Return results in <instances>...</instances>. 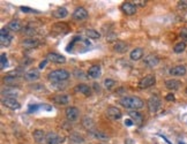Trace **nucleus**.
I'll list each match as a JSON object with an SVG mask.
<instances>
[{
    "instance_id": "nucleus-18",
    "label": "nucleus",
    "mask_w": 187,
    "mask_h": 144,
    "mask_svg": "<svg viewBox=\"0 0 187 144\" xmlns=\"http://www.w3.org/2000/svg\"><path fill=\"white\" fill-rule=\"evenodd\" d=\"M52 101L54 104L58 105H67L70 103V97L67 95H56L52 98Z\"/></svg>"
},
{
    "instance_id": "nucleus-31",
    "label": "nucleus",
    "mask_w": 187,
    "mask_h": 144,
    "mask_svg": "<svg viewBox=\"0 0 187 144\" xmlns=\"http://www.w3.org/2000/svg\"><path fill=\"white\" fill-rule=\"evenodd\" d=\"M114 85H116V81H113V80L106 79L104 81V87L106 88V89H109V90H111Z\"/></svg>"
},
{
    "instance_id": "nucleus-3",
    "label": "nucleus",
    "mask_w": 187,
    "mask_h": 144,
    "mask_svg": "<svg viewBox=\"0 0 187 144\" xmlns=\"http://www.w3.org/2000/svg\"><path fill=\"white\" fill-rule=\"evenodd\" d=\"M155 83H156V77H155V75L149 74V75H147V76H144L143 79L140 80L139 88L140 89H147V88L152 87Z\"/></svg>"
},
{
    "instance_id": "nucleus-25",
    "label": "nucleus",
    "mask_w": 187,
    "mask_h": 144,
    "mask_svg": "<svg viewBox=\"0 0 187 144\" xmlns=\"http://www.w3.org/2000/svg\"><path fill=\"white\" fill-rule=\"evenodd\" d=\"M114 51L118 53H124L127 51V44H125L124 42H117V43L114 44Z\"/></svg>"
},
{
    "instance_id": "nucleus-17",
    "label": "nucleus",
    "mask_w": 187,
    "mask_h": 144,
    "mask_svg": "<svg viewBox=\"0 0 187 144\" xmlns=\"http://www.w3.org/2000/svg\"><path fill=\"white\" fill-rule=\"evenodd\" d=\"M170 74L172 75V76H183V75L186 74V67L183 65L172 67L170 69Z\"/></svg>"
},
{
    "instance_id": "nucleus-42",
    "label": "nucleus",
    "mask_w": 187,
    "mask_h": 144,
    "mask_svg": "<svg viewBox=\"0 0 187 144\" xmlns=\"http://www.w3.org/2000/svg\"><path fill=\"white\" fill-rule=\"evenodd\" d=\"M134 2H136L138 5H140V6H144L146 5V2L147 1H143V0H141V1H134Z\"/></svg>"
},
{
    "instance_id": "nucleus-38",
    "label": "nucleus",
    "mask_w": 187,
    "mask_h": 144,
    "mask_svg": "<svg viewBox=\"0 0 187 144\" xmlns=\"http://www.w3.org/2000/svg\"><path fill=\"white\" fill-rule=\"evenodd\" d=\"M39 107H40V106H38V105H31L30 107H29V111H28V112H29V113L36 112V111H37V109H38Z\"/></svg>"
},
{
    "instance_id": "nucleus-37",
    "label": "nucleus",
    "mask_w": 187,
    "mask_h": 144,
    "mask_svg": "<svg viewBox=\"0 0 187 144\" xmlns=\"http://www.w3.org/2000/svg\"><path fill=\"white\" fill-rule=\"evenodd\" d=\"M23 32H24L26 35H34V34H35V30L31 29V28H29V27H27V28L23 29Z\"/></svg>"
},
{
    "instance_id": "nucleus-23",
    "label": "nucleus",
    "mask_w": 187,
    "mask_h": 144,
    "mask_svg": "<svg viewBox=\"0 0 187 144\" xmlns=\"http://www.w3.org/2000/svg\"><path fill=\"white\" fill-rule=\"evenodd\" d=\"M128 114H130V117H131L132 120H133V122H134L135 125H138V126H140V125L142 123V121H143L142 115H141L139 112H136V111H131Z\"/></svg>"
},
{
    "instance_id": "nucleus-19",
    "label": "nucleus",
    "mask_w": 187,
    "mask_h": 144,
    "mask_svg": "<svg viewBox=\"0 0 187 144\" xmlns=\"http://www.w3.org/2000/svg\"><path fill=\"white\" fill-rule=\"evenodd\" d=\"M165 87H166V89L174 91V90H178L179 88L181 87V82L178 81V80H174V79L168 80V81H165Z\"/></svg>"
},
{
    "instance_id": "nucleus-28",
    "label": "nucleus",
    "mask_w": 187,
    "mask_h": 144,
    "mask_svg": "<svg viewBox=\"0 0 187 144\" xmlns=\"http://www.w3.org/2000/svg\"><path fill=\"white\" fill-rule=\"evenodd\" d=\"M185 48H186V44H185V42H180V43L174 45L173 51L176 53H183L184 51H185Z\"/></svg>"
},
{
    "instance_id": "nucleus-22",
    "label": "nucleus",
    "mask_w": 187,
    "mask_h": 144,
    "mask_svg": "<svg viewBox=\"0 0 187 144\" xmlns=\"http://www.w3.org/2000/svg\"><path fill=\"white\" fill-rule=\"evenodd\" d=\"M34 138L37 143H42L44 141H46V135H45V131L42 129H36L34 131Z\"/></svg>"
},
{
    "instance_id": "nucleus-12",
    "label": "nucleus",
    "mask_w": 187,
    "mask_h": 144,
    "mask_svg": "<svg viewBox=\"0 0 187 144\" xmlns=\"http://www.w3.org/2000/svg\"><path fill=\"white\" fill-rule=\"evenodd\" d=\"M2 105L11 109H19L21 107L20 103L15 98H5V99H2Z\"/></svg>"
},
{
    "instance_id": "nucleus-14",
    "label": "nucleus",
    "mask_w": 187,
    "mask_h": 144,
    "mask_svg": "<svg viewBox=\"0 0 187 144\" xmlns=\"http://www.w3.org/2000/svg\"><path fill=\"white\" fill-rule=\"evenodd\" d=\"M39 40L36 38H27L21 43V45L24 48H36L39 45Z\"/></svg>"
},
{
    "instance_id": "nucleus-34",
    "label": "nucleus",
    "mask_w": 187,
    "mask_h": 144,
    "mask_svg": "<svg viewBox=\"0 0 187 144\" xmlns=\"http://www.w3.org/2000/svg\"><path fill=\"white\" fill-rule=\"evenodd\" d=\"M20 9L22 12H24V13H38V10H35L32 8H29V7H24V6H21Z\"/></svg>"
},
{
    "instance_id": "nucleus-21",
    "label": "nucleus",
    "mask_w": 187,
    "mask_h": 144,
    "mask_svg": "<svg viewBox=\"0 0 187 144\" xmlns=\"http://www.w3.org/2000/svg\"><path fill=\"white\" fill-rule=\"evenodd\" d=\"M100 75V65H94L91 66L89 70H88V76L91 79H97Z\"/></svg>"
},
{
    "instance_id": "nucleus-11",
    "label": "nucleus",
    "mask_w": 187,
    "mask_h": 144,
    "mask_svg": "<svg viewBox=\"0 0 187 144\" xmlns=\"http://www.w3.org/2000/svg\"><path fill=\"white\" fill-rule=\"evenodd\" d=\"M120 9L126 15H134L136 13V5L132 4V2H124L120 6Z\"/></svg>"
},
{
    "instance_id": "nucleus-41",
    "label": "nucleus",
    "mask_w": 187,
    "mask_h": 144,
    "mask_svg": "<svg viewBox=\"0 0 187 144\" xmlns=\"http://www.w3.org/2000/svg\"><path fill=\"white\" fill-rule=\"evenodd\" d=\"M125 144H134V142H133L132 138H126L125 140Z\"/></svg>"
},
{
    "instance_id": "nucleus-24",
    "label": "nucleus",
    "mask_w": 187,
    "mask_h": 144,
    "mask_svg": "<svg viewBox=\"0 0 187 144\" xmlns=\"http://www.w3.org/2000/svg\"><path fill=\"white\" fill-rule=\"evenodd\" d=\"M142 57H143V50H142V48L136 47L131 52V59L132 60H134V61L140 60Z\"/></svg>"
},
{
    "instance_id": "nucleus-8",
    "label": "nucleus",
    "mask_w": 187,
    "mask_h": 144,
    "mask_svg": "<svg viewBox=\"0 0 187 144\" xmlns=\"http://www.w3.org/2000/svg\"><path fill=\"white\" fill-rule=\"evenodd\" d=\"M73 19H74V20H78V21H82V20L88 19L87 9L84 8V7H78V8L74 10V13H73Z\"/></svg>"
},
{
    "instance_id": "nucleus-6",
    "label": "nucleus",
    "mask_w": 187,
    "mask_h": 144,
    "mask_svg": "<svg viewBox=\"0 0 187 144\" xmlns=\"http://www.w3.org/2000/svg\"><path fill=\"white\" fill-rule=\"evenodd\" d=\"M79 114H80V111L79 109L76 107H73V106H70V107H67L65 111V115H66V119L70 121V122H73V121H76L79 118Z\"/></svg>"
},
{
    "instance_id": "nucleus-2",
    "label": "nucleus",
    "mask_w": 187,
    "mask_h": 144,
    "mask_svg": "<svg viewBox=\"0 0 187 144\" xmlns=\"http://www.w3.org/2000/svg\"><path fill=\"white\" fill-rule=\"evenodd\" d=\"M70 74L65 69H57V70H53L49 74V80L53 83H57V82H64L66 80L70 79Z\"/></svg>"
},
{
    "instance_id": "nucleus-40",
    "label": "nucleus",
    "mask_w": 187,
    "mask_h": 144,
    "mask_svg": "<svg viewBox=\"0 0 187 144\" xmlns=\"http://www.w3.org/2000/svg\"><path fill=\"white\" fill-rule=\"evenodd\" d=\"M48 59H45V60H44V61H42L40 62V64H39V69H43L44 67H45V66H46V64H48Z\"/></svg>"
},
{
    "instance_id": "nucleus-43",
    "label": "nucleus",
    "mask_w": 187,
    "mask_h": 144,
    "mask_svg": "<svg viewBox=\"0 0 187 144\" xmlns=\"http://www.w3.org/2000/svg\"><path fill=\"white\" fill-rule=\"evenodd\" d=\"M125 123H126L127 126H132V125H133V121H132V120H126Z\"/></svg>"
},
{
    "instance_id": "nucleus-5",
    "label": "nucleus",
    "mask_w": 187,
    "mask_h": 144,
    "mask_svg": "<svg viewBox=\"0 0 187 144\" xmlns=\"http://www.w3.org/2000/svg\"><path fill=\"white\" fill-rule=\"evenodd\" d=\"M13 36L9 34L8 28H2L0 31V44L1 46H8L11 42H12Z\"/></svg>"
},
{
    "instance_id": "nucleus-35",
    "label": "nucleus",
    "mask_w": 187,
    "mask_h": 144,
    "mask_svg": "<svg viewBox=\"0 0 187 144\" xmlns=\"http://www.w3.org/2000/svg\"><path fill=\"white\" fill-rule=\"evenodd\" d=\"M178 8L184 10V9L187 8V0H180L178 1Z\"/></svg>"
},
{
    "instance_id": "nucleus-30",
    "label": "nucleus",
    "mask_w": 187,
    "mask_h": 144,
    "mask_svg": "<svg viewBox=\"0 0 187 144\" xmlns=\"http://www.w3.org/2000/svg\"><path fill=\"white\" fill-rule=\"evenodd\" d=\"M92 134H94V136H95L96 138H98V140L105 141L109 138V136L105 135L103 131H92Z\"/></svg>"
},
{
    "instance_id": "nucleus-13",
    "label": "nucleus",
    "mask_w": 187,
    "mask_h": 144,
    "mask_svg": "<svg viewBox=\"0 0 187 144\" xmlns=\"http://www.w3.org/2000/svg\"><path fill=\"white\" fill-rule=\"evenodd\" d=\"M144 64L148 67H150V68L156 67L159 64V58L157 57V56H155V54H149V56H147V57L144 58Z\"/></svg>"
},
{
    "instance_id": "nucleus-44",
    "label": "nucleus",
    "mask_w": 187,
    "mask_h": 144,
    "mask_svg": "<svg viewBox=\"0 0 187 144\" xmlns=\"http://www.w3.org/2000/svg\"><path fill=\"white\" fill-rule=\"evenodd\" d=\"M179 144H185V143H183V142H180V143H179Z\"/></svg>"
},
{
    "instance_id": "nucleus-33",
    "label": "nucleus",
    "mask_w": 187,
    "mask_h": 144,
    "mask_svg": "<svg viewBox=\"0 0 187 144\" xmlns=\"http://www.w3.org/2000/svg\"><path fill=\"white\" fill-rule=\"evenodd\" d=\"M0 66H1V69H4L5 67L7 66V57H6L5 53L1 54V64H0Z\"/></svg>"
},
{
    "instance_id": "nucleus-39",
    "label": "nucleus",
    "mask_w": 187,
    "mask_h": 144,
    "mask_svg": "<svg viewBox=\"0 0 187 144\" xmlns=\"http://www.w3.org/2000/svg\"><path fill=\"white\" fill-rule=\"evenodd\" d=\"M165 99H166V101H173L176 98H174V95H172V93H169V95L165 97Z\"/></svg>"
},
{
    "instance_id": "nucleus-36",
    "label": "nucleus",
    "mask_w": 187,
    "mask_h": 144,
    "mask_svg": "<svg viewBox=\"0 0 187 144\" xmlns=\"http://www.w3.org/2000/svg\"><path fill=\"white\" fill-rule=\"evenodd\" d=\"M180 37H181L185 42H187V28H183V29L180 30Z\"/></svg>"
},
{
    "instance_id": "nucleus-20",
    "label": "nucleus",
    "mask_w": 187,
    "mask_h": 144,
    "mask_svg": "<svg viewBox=\"0 0 187 144\" xmlns=\"http://www.w3.org/2000/svg\"><path fill=\"white\" fill-rule=\"evenodd\" d=\"M67 15H68V12H67V9L65 7H59V8H57L56 10L52 12V16L54 19H58V20L65 19Z\"/></svg>"
},
{
    "instance_id": "nucleus-16",
    "label": "nucleus",
    "mask_w": 187,
    "mask_h": 144,
    "mask_svg": "<svg viewBox=\"0 0 187 144\" xmlns=\"http://www.w3.org/2000/svg\"><path fill=\"white\" fill-rule=\"evenodd\" d=\"M39 76H40V75H39L38 69L31 68V69H29L26 74H24V79H26L27 81H36V80L39 79Z\"/></svg>"
},
{
    "instance_id": "nucleus-32",
    "label": "nucleus",
    "mask_w": 187,
    "mask_h": 144,
    "mask_svg": "<svg viewBox=\"0 0 187 144\" xmlns=\"http://www.w3.org/2000/svg\"><path fill=\"white\" fill-rule=\"evenodd\" d=\"M70 138L74 141V142H76V143H82L83 142V138L79 135V134H73V135L70 136Z\"/></svg>"
},
{
    "instance_id": "nucleus-4",
    "label": "nucleus",
    "mask_w": 187,
    "mask_h": 144,
    "mask_svg": "<svg viewBox=\"0 0 187 144\" xmlns=\"http://www.w3.org/2000/svg\"><path fill=\"white\" fill-rule=\"evenodd\" d=\"M161 104H162L161 99H159L157 96L150 97L148 99V101H147L149 112H150V113H155V112H157V111L159 109V107H161Z\"/></svg>"
},
{
    "instance_id": "nucleus-10",
    "label": "nucleus",
    "mask_w": 187,
    "mask_h": 144,
    "mask_svg": "<svg viewBox=\"0 0 187 144\" xmlns=\"http://www.w3.org/2000/svg\"><path fill=\"white\" fill-rule=\"evenodd\" d=\"M46 59L49 61L51 62H54V64H65L66 62V58L61 54H58V53H54V52H51L49 53L46 56Z\"/></svg>"
},
{
    "instance_id": "nucleus-9",
    "label": "nucleus",
    "mask_w": 187,
    "mask_h": 144,
    "mask_svg": "<svg viewBox=\"0 0 187 144\" xmlns=\"http://www.w3.org/2000/svg\"><path fill=\"white\" fill-rule=\"evenodd\" d=\"M62 140H64L62 137H60L58 134L53 133V131L46 134V143L48 144H61L64 142Z\"/></svg>"
},
{
    "instance_id": "nucleus-1",
    "label": "nucleus",
    "mask_w": 187,
    "mask_h": 144,
    "mask_svg": "<svg viewBox=\"0 0 187 144\" xmlns=\"http://www.w3.org/2000/svg\"><path fill=\"white\" fill-rule=\"evenodd\" d=\"M119 104L127 109H134V111H136V109H140L143 107L144 101L141 98H139V97L126 96L119 99Z\"/></svg>"
},
{
    "instance_id": "nucleus-7",
    "label": "nucleus",
    "mask_w": 187,
    "mask_h": 144,
    "mask_svg": "<svg viewBox=\"0 0 187 144\" xmlns=\"http://www.w3.org/2000/svg\"><path fill=\"white\" fill-rule=\"evenodd\" d=\"M105 114H106V117H108V118L111 119V120H113V121L119 120V119H121V117H122L121 111H120L119 109H117V107H109V109H106Z\"/></svg>"
},
{
    "instance_id": "nucleus-27",
    "label": "nucleus",
    "mask_w": 187,
    "mask_h": 144,
    "mask_svg": "<svg viewBox=\"0 0 187 144\" xmlns=\"http://www.w3.org/2000/svg\"><path fill=\"white\" fill-rule=\"evenodd\" d=\"M86 34H87V36L90 39H98L100 37V34L97 30H95V29H88Z\"/></svg>"
},
{
    "instance_id": "nucleus-29",
    "label": "nucleus",
    "mask_w": 187,
    "mask_h": 144,
    "mask_svg": "<svg viewBox=\"0 0 187 144\" xmlns=\"http://www.w3.org/2000/svg\"><path fill=\"white\" fill-rule=\"evenodd\" d=\"M82 126L84 127V128H86V129H88V130H89V129H91L92 128V126H94V122H92V120L90 118H84L82 120Z\"/></svg>"
},
{
    "instance_id": "nucleus-26",
    "label": "nucleus",
    "mask_w": 187,
    "mask_h": 144,
    "mask_svg": "<svg viewBox=\"0 0 187 144\" xmlns=\"http://www.w3.org/2000/svg\"><path fill=\"white\" fill-rule=\"evenodd\" d=\"M21 28H22L21 23L18 20H13V21H11L8 23V29L12 31H20Z\"/></svg>"
},
{
    "instance_id": "nucleus-15",
    "label": "nucleus",
    "mask_w": 187,
    "mask_h": 144,
    "mask_svg": "<svg viewBox=\"0 0 187 144\" xmlns=\"http://www.w3.org/2000/svg\"><path fill=\"white\" fill-rule=\"evenodd\" d=\"M75 91L76 92H81L82 95H84V96H91V88L89 87V85H87V84H83V83H81V84H78L76 87H75Z\"/></svg>"
}]
</instances>
